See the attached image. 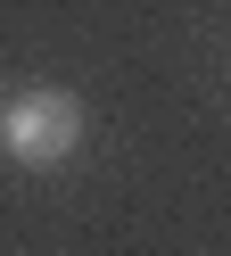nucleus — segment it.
Wrapping results in <instances>:
<instances>
[{
	"instance_id": "obj_1",
	"label": "nucleus",
	"mask_w": 231,
	"mask_h": 256,
	"mask_svg": "<svg viewBox=\"0 0 231 256\" xmlns=\"http://www.w3.org/2000/svg\"><path fill=\"white\" fill-rule=\"evenodd\" d=\"M82 149V100L66 83H25L0 100V157L25 174H50Z\"/></svg>"
}]
</instances>
